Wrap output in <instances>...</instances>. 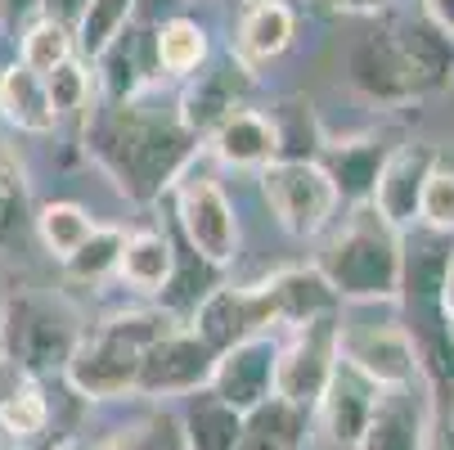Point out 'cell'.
I'll list each match as a JSON object with an SVG mask.
<instances>
[{"label":"cell","instance_id":"obj_1","mask_svg":"<svg viewBox=\"0 0 454 450\" xmlns=\"http://www.w3.org/2000/svg\"><path fill=\"white\" fill-rule=\"evenodd\" d=\"M86 149L95 167L117 185V194L131 203H153L193 162L199 136L176 117V108L162 113L153 91H145L117 104L99 99V108L86 113Z\"/></svg>","mask_w":454,"mask_h":450},{"label":"cell","instance_id":"obj_2","mask_svg":"<svg viewBox=\"0 0 454 450\" xmlns=\"http://www.w3.org/2000/svg\"><path fill=\"white\" fill-rule=\"evenodd\" d=\"M315 266L333 284V293L342 302H356V306L401 302L405 230H396L387 217H378L373 203H356L342 221L329 225Z\"/></svg>","mask_w":454,"mask_h":450},{"label":"cell","instance_id":"obj_3","mask_svg":"<svg viewBox=\"0 0 454 450\" xmlns=\"http://www.w3.org/2000/svg\"><path fill=\"white\" fill-rule=\"evenodd\" d=\"M171 325H184V320L167 315L162 306H131V311H113L99 325L82 329L68 365H63L68 392L82 397V401L136 397L140 360Z\"/></svg>","mask_w":454,"mask_h":450},{"label":"cell","instance_id":"obj_4","mask_svg":"<svg viewBox=\"0 0 454 450\" xmlns=\"http://www.w3.org/2000/svg\"><path fill=\"white\" fill-rule=\"evenodd\" d=\"M77 325L73 315L63 311V302L19 288L5 297V315H0V356H5L14 369L32 374V378H63V365H68L73 347H77Z\"/></svg>","mask_w":454,"mask_h":450},{"label":"cell","instance_id":"obj_5","mask_svg":"<svg viewBox=\"0 0 454 450\" xmlns=\"http://www.w3.org/2000/svg\"><path fill=\"white\" fill-rule=\"evenodd\" d=\"M262 199L275 217V225L288 239H319L338 221V185L319 167V158H275L256 171Z\"/></svg>","mask_w":454,"mask_h":450},{"label":"cell","instance_id":"obj_6","mask_svg":"<svg viewBox=\"0 0 454 450\" xmlns=\"http://www.w3.org/2000/svg\"><path fill=\"white\" fill-rule=\"evenodd\" d=\"M171 189H176V225H180L189 252H199L216 271L230 266L239 257V217H234V203L221 189V180L189 162Z\"/></svg>","mask_w":454,"mask_h":450},{"label":"cell","instance_id":"obj_7","mask_svg":"<svg viewBox=\"0 0 454 450\" xmlns=\"http://www.w3.org/2000/svg\"><path fill=\"white\" fill-rule=\"evenodd\" d=\"M338 329H342V315H315L306 325L284 329L275 347V397L315 414L338 369Z\"/></svg>","mask_w":454,"mask_h":450},{"label":"cell","instance_id":"obj_8","mask_svg":"<svg viewBox=\"0 0 454 450\" xmlns=\"http://www.w3.org/2000/svg\"><path fill=\"white\" fill-rule=\"evenodd\" d=\"M347 86L356 99L373 104V108H405L419 104L410 63L401 54V41L392 32V19L378 14L373 28H364L351 45H347Z\"/></svg>","mask_w":454,"mask_h":450},{"label":"cell","instance_id":"obj_9","mask_svg":"<svg viewBox=\"0 0 454 450\" xmlns=\"http://www.w3.org/2000/svg\"><path fill=\"white\" fill-rule=\"evenodd\" d=\"M216 369V347L193 329V325H171L140 360L136 397L145 401H184L193 392H203Z\"/></svg>","mask_w":454,"mask_h":450},{"label":"cell","instance_id":"obj_10","mask_svg":"<svg viewBox=\"0 0 454 450\" xmlns=\"http://www.w3.org/2000/svg\"><path fill=\"white\" fill-rule=\"evenodd\" d=\"M184 325H193L216 351H225V347H234V343H243V338H256V334H284V325H279V302H275L270 280L243 284V288L216 284V288L199 302V311L184 320Z\"/></svg>","mask_w":454,"mask_h":450},{"label":"cell","instance_id":"obj_11","mask_svg":"<svg viewBox=\"0 0 454 450\" xmlns=\"http://www.w3.org/2000/svg\"><path fill=\"white\" fill-rule=\"evenodd\" d=\"M338 356L364 374L373 388H414L423 378L419 347L405 325L387 320V325H342L338 329Z\"/></svg>","mask_w":454,"mask_h":450},{"label":"cell","instance_id":"obj_12","mask_svg":"<svg viewBox=\"0 0 454 450\" xmlns=\"http://www.w3.org/2000/svg\"><path fill=\"white\" fill-rule=\"evenodd\" d=\"M90 63H95L90 77H95L104 104L136 99V95L153 91V82H162L158 54H153V23H136L131 19Z\"/></svg>","mask_w":454,"mask_h":450},{"label":"cell","instance_id":"obj_13","mask_svg":"<svg viewBox=\"0 0 454 450\" xmlns=\"http://www.w3.org/2000/svg\"><path fill=\"white\" fill-rule=\"evenodd\" d=\"M432 397L427 383L414 388H382L373 414L360 432V450H432Z\"/></svg>","mask_w":454,"mask_h":450},{"label":"cell","instance_id":"obj_14","mask_svg":"<svg viewBox=\"0 0 454 450\" xmlns=\"http://www.w3.org/2000/svg\"><path fill=\"white\" fill-rule=\"evenodd\" d=\"M247 82L252 73L230 54V59H207L193 77H184V91L176 99V117L189 126L199 140H207L216 131V122L230 117L234 108H243V95H247Z\"/></svg>","mask_w":454,"mask_h":450},{"label":"cell","instance_id":"obj_15","mask_svg":"<svg viewBox=\"0 0 454 450\" xmlns=\"http://www.w3.org/2000/svg\"><path fill=\"white\" fill-rule=\"evenodd\" d=\"M275 347H279L275 334H256V338H243L216 351V369H212L207 388L239 414L262 406L266 397H275Z\"/></svg>","mask_w":454,"mask_h":450},{"label":"cell","instance_id":"obj_16","mask_svg":"<svg viewBox=\"0 0 454 450\" xmlns=\"http://www.w3.org/2000/svg\"><path fill=\"white\" fill-rule=\"evenodd\" d=\"M436 149L423 145V140H405V145H392V154L382 158V171L373 180V194L369 203L378 208V217H387L396 230H410L419 225V199H423V180L427 171L436 167Z\"/></svg>","mask_w":454,"mask_h":450},{"label":"cell","instance_id":"obj_17","mask_svg":"<svg viewBox=\"0 0 454 450\" xmlns=\"http://www.w3.org/2000/svg\"><path fill=\"white\" fill-rule=\"evenodd\" d=\"M293 41H297V14H293L288 0H243L239 5L230 54L247 73L266 68V63H275L279 54H288Z\"/></svg>","mask_w":454,"mask_h":450},{"label":"cell","instance_id":"obj_18","mask_svg":"<svg viewBox=\"0 0 454 450\" xmlns=\"http://www.w3.org/2000/svg\"><path fill=\"white\" fill-rule=\"evenodd\" d=\"M387 19H392V32L401 41L405 63H410L419 99H432V95L450 91V82H454V36L441 32L423 14H387Z\"/></svg>","mask_w":454,"mask_h":450},{"label":"cell","instance_id":"obj_19","mask_svg":"<svg viewBox=\"0 0 454 450\" xmlns=\"http://www.w3.org/2000/svg\"><path fill=\"white\" fill-rule=\"evenodd\" d=\"M382 388H373V383L364 374H356L342 356H338V369L329 378V388H324L319 406H315V423L329 432L333 446H356L369 414H373V401H378Z\"/></svg>","mask_w":454,"mask_h":450},{"label":"cell","instance_id":"obj_20","mask_svg":"<svg viewBox=\"0 0 454 450\" xmlns=\"http://www.w3.org/2000/svg\"><path fill=\"white\" fill-rule=\"evenodd\" d=\"M216 162L234 167V171H262L266 162L279 158V131H275V117L262 108H234L230 117L216 122V131L207 136Z\"/></svg>","mask_w":454,"mask_h":450},{"label":"cell","instance_id":"obj_21","mask_svg":"<svg viewBox=\"0 0 454 450\" xmlns=\"http://www.w3.org/2000/svg\"><path fill=\"white\" fill-rule=\"evenodd\" d=\"M310 437H315L310 410H301L284 397H266L262 406L243 410L234 450H310Z\"/></svg>","mask_w":454,"mask_h":450},{"label":"cell","instance_id":"obj_22","mask_svg":"<svg viewBox=\"0 0 454 450\" xmlns=\"http://www.w3.org/2000/svg\"><path fill=\"white\" fill-rule=\"evenodd\" d=\"M387 154H392V145H382L373 136H360V140H324L315 158H319L324 171L333 176L338 199L356 208V203H369L373 180H378Z\"/></svg>","mask_w":454,"mask_h":450},{"label":"cell","instance_id":"obj_23","mask_svg":"<svg viewBox=\"0 0 454 450\" xmlns=\"http://www.w3.org/2000/svg\"><path fill=\"white\" fill-rule=\"evenodd\" d=\"M0 122L19 136H50L59 131V113L50 104L45 77L23 68V63H5L0 68Z\"/></svg>","mask_w":454,"mask_h":450},{"label":"cell","instance_id":"obj_24","mask_svg":"<svg viewBox=\"0 0 454 450\" xmlns=\"http://www.w3.org/2000/svg\"><path fill=\"white\" fill-rule=\"evenodd\" d=\"M54 423V406H50V392H45V378H32V374H14L10 388L0 392V437L5 446H36Z\"/></svg>","mask_w":454,"mask_h":450},{"label":"cell","instance_id":"obj_25","mask_svg":"<svg viewBox=\"0 0 454 450\" xmlns=\"http://www.w3.org/2000/svg\"><path fill=\"white\" fill-rule=\"evenodd\" d=\"M176 271V248H171V234L167 230H131L121 243V257H117V280L131 288V293H145V297H158L167 288Z\"/></svg>","mask_w":454,"mask_h":450},{"label":"cell","instance_id":"obj_26","mask_svg":"<svg viewBox=\"0 0 454 450\" xmlns=\"http://www.w3.org/2000/svg\"><path fill=\"white\" fill-rule=\"evenodd\" d=\"M153 54H158V73L171 82H184L212 59V41L207 28L189 14H171L162 23H153Z\"/></svg>","mask_w":454,"mask_h":450},{"label":"cell","instance_id":"obj_27","mask_svg":"<svg viewBox=\"0 0 454 450\" xmlns=\"http://www.w3.org/2000/svg\"><path fill=\"white\" fill-rule=\"evenodd\" d=\"M176 419H180V432H184L189 450H234L239 446L243 414L234 406H225L212 388L184 397V410Z\"/></svg>","mask_w":454,"mask_h":450},{"label":"cell","instance_id":"obj_28","mask_svg":"<svg viewBox=\"0 0 454 450\" xmlns=\"http://www.w3.org/2000/svg\"><path fill=\"white\" fill-rule=\"evenodd\" d=\"M27 217H32V180H27V167H23L19 149L0 136V248L23 234Z\"/></svg>","mask_w":454,"mask_h":450},{"label":"cell","instance_id":"obj_29","mask_svg":"<svg viewBox=\"0 0 454 450\" xmlns=\"http://www.w3.org/2000/svg\"><path fill=\"white\" fill-rule=\"evenodd\" d=\"M36 239H41V248L54 257V262H68V257L90 239V230L99 225L82 203H45V208H36Z\"/></svg>","mask_w":454,"mask_h":450},{"label":"cell","instance_id":"obj_30","mask_svg":"<svg viewBox=\"0 0 454 450\" xmlns=\"http://www.w3.org/2000/svg\"><path fill=\"white\" fill-rule=\"evenodd\" d=\"M19 63L23 68H32V73H54L63 59H73L77 54V41H73V32L63 28V23H54V19H45V14H36L23 32H19Z\"/></svg>","mask_w":454,"mask_h":450},{"label":"cell","instance_id":"obj_31","mask_svg":"<svg viewBox=\"0 0 454 450\" xmlns=\"http://www.w3.org/2000/svg\"><path fill=\"white\" fill-rule=\"evenodd\" d=\"M121 243H126V230L121 225H95L90 239L68 257V262H59V266H63V275L77 280V284H104L108 275H117Z\"/></svg>","mask_w":454,"mask_h":450},{"label":"cell","instance_id":"obj_32","mask_svg":"<svg viewBox=\"0 0 454 450\" xmlns=\"http://www.w3.org/2000/svg\"><path fill=\"white\" fill-rule=\"evenodd\" d=\"M136 10H140V0H90L86 14H82V23H77V32H73L77 54L90 63L126 23L136 19Z\"/></svg>","mask_w":454,"mask_h":450},{"label":"cell","instance_id":"obj_33","mask_svg":"<svg viewBox=\"0 0 454 450\" xmlns=\"http://www.w3.org/2000/svg\"><path fill=\"white\" fill-rule=\"evenodd\" d=\"M90 450H189V446H184L180 419L162 410V414H149V419H136V423L108 432Z\"/></svg>","mask_w":454,"mask_h":450},{"label":"cell","instance_id":"obj_34","mask_svg":"<svg viewBox=\"0 0 454 450\" xmlns=\"http://www.w3.org/2000/svg\"><path fill=\"white\" fill-rule=\"evenodd\" d=\"M45 91H50V104H54L59 122H63V117H82V122H86V113H90V91H95L90 63H86L82 54L63 59L54 73H45Z\"/></svg>","mask_w":454,"mask_h":450},{"label":"cell","instance_id":"obj_35","mask_svg":"<svg viewBox=\"0 0 454 450\" xmlns=\"http://www.w3.org/2000/svg\"><path fill=\"white\" fill-rule=\"evenodd\" d=\"M419 225L454 234V162L436 158V167L423 180V199H419Z\"/></svg>","mask_w":454,"mask_h":450},{"label":"cell","instance_id":"obj_36","mask_svg":"<svg viewBox=\"0 0 454 450\" xmlns=\"http://www.w3.org/2000/svg\"><path fill=\"white\" fill-rule=\"evenodd\" d=\"M41 14V0H0V32L5 41H19V32Z\"/></svg>","mask_w":454,"mask_h":450},{"label":"cell","instance_id":"obj_37","mask_svg":"<svg viewBox=\"0 0 454 450\" xmlns=\"http://www.w3.org/2000/svg\"><path fill=\"white\" fill-rule=\"evenodd\" d=\"M86 5H90V0H41V14H45V19H54V23H63L68 32H77V23H82Z\"/></svg>","mask_w":454,"mask_h":450},{"label":"cell","instance_id":"obj_38","mask_svg":"<svg viewBox=\"0 0 454 450\" xmlns=\"http://www.w3.org/2000/svg\"><path fill=\"white\" fill-rule=\"evenodd\" d=\"M329 10H338V14H360V19H378V14H387L392 10V0H324Z\"/></svg>","mask_w":454,"mask_h":450},{"label":"cell","instance_id":"obj_39","mask_svg":"<svg viewBox=\"0 0 454 450\" xmlns=\"http://www.w3.org/2000/svg\"><path fill=\"white\" fill-rule=\"evenodd\" d=\"M419 14H423V19H432L441 32H450V36H454V0H419Z\"/></svg>","mask_w":454,"mask_h":450},{"label":"cell","instance_id":"obj_40","mask_svg":"<svg viewBox=\"0 0 454 450\" xmlns=\"http://www.w3.org/2000/svg\"><path fill=\"white\" fill-rule=\"evenodd\" d=\"M441 311H445V320L454 325V257H450V266H445V280H441Z\"/></svg>","mask_w":454,"mask_h":450},{"label":"cell","instance_id":"obj_41","mask_svg":"<svg viewBox=\"0 0 454 450\" xmlns=\"http://www.w3.org/2000/svg\"><path fill=\"white\" fill-rule=\"evenodd\" d=\"M432 450H454V432H445L441 441H432Z\"/></svg>","mask_w":454,"mask_h":450},{"label":"cell","instance_id":"obj_42","mask_svg":"<svg viewBox=\"0 0 454 450\" xmlns=\"http://www.w3.org/2000/svg\"><path fill=\"white\" fill-rule=\"evenodd\" d=\"M5 297H10V288H5V280H0V315H5Z\"/></svg>","mask_w":454,"mask_h":450},{"label":"cell","instance_id":"obj_43","mask_svg":"<svg viewBox=\"0 0 454 450\" xmlns=\"http://www.w3.org/2000/svg\"><path fill=\"white\" fill-rule=\"evenodd\" d=\"M450 432H454V388H450Z\"/></svg>","mask_w":454,"mask_h":450},{"label":"cell","instance_id":"obj_44","mask_svg":"<svg viewBox=\"0 0 454 450\" xmlns=\"http://www.w3.org/2000/svg\"><path fill=\"white\" fill-rule=\"evenodd\" d=\"M0 450H36V446H0Z\"/></svg>","mask_w":454,"mask_h":450},{"label":"cell","instance_id":"obj_45","mask_svg":"<svg viewBox=\"0 0 454 450\" xmlns=\"http://www.w3.org/2000/svg\"><path fill=\"white\" fill-rule=\"evenodd\" d=\"M333 450H360V446H333Z\"/></svg>","mask_w":454,"mask_h":450},{"label":"cell","instance_id":"obj_46","mask_svg":"<svg viewBox=\"0 0 454 450\" xmlns=\"http://www.w3.org/2000/svg\"><path fill=\"white\" fill-rule=\"evenodd\" d=\"M239 5H243V0H239Z\"/></svg>","mask_w":454,"mask_h":450}]
</instances>
